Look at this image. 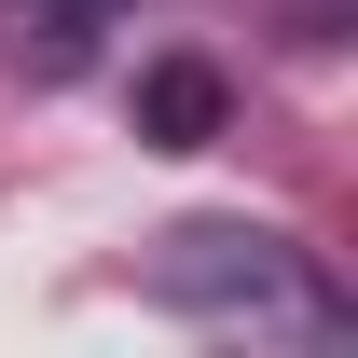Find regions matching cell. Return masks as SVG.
Wrapping results in <instances>:
<instances>
[{
	"mask_svg": "<svg viewBox=\"0 0 358 358\" xmlns=\"http://www.w3.org/2000/svg\"><path fill=\"white\" fill-rule=\"evenodd\" d=\"M138 138H152V152H207V138H221V69H207V55L138 69Z\"/></svg>",
	"mask_w": 358,
	"mask_h": 358,
	"instance_id": "obj_2",
	"label": "cell"
},
{
	"mask_svg": "<svg viewBox=\"0 0 358 358\" xmlns=\"http://www.w3.org/2000/svg\"><path fill=\"white\" fill-rule=\"evenodd\" d=\"M110 28V0H14V69H83V42Z\"/></svg>",
	"mask_w": 358,
	"mask_h": 358,
	"instance_id": "obj_3",
	"label": "cell"
},
{
	"mask_svg": "<svg viewBox=\"0 0 358 358\" xmlns=\"http://www.w3.org/2000/svg\"><path fill=\"white\" fill-rule=\"evenodd\" d=\"M138 289L166 317H303V331H331V275L289 248L275 221H166L152 248H138Z\"/></svg>",
	"mask_w": 358,
	"mask_h": 358,
	"instance_id": "obj_1",
	"label": "cell"
}]
</instances>
